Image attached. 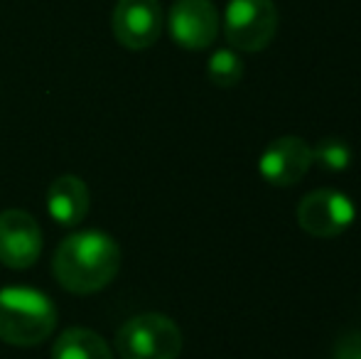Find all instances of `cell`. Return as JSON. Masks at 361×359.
<instances>
[{
	"mask_svg": "<svg viewBox=\"0 0 361 359\" xmlns=\"http://www.w3.org/2000/svg\"><path fill=\"white\" fill-rule=\"evenodd\" d=\"M121 269V249L104 231H79L59 244L52 259L54 278L76 296L106 288Z\"/></svg>",
	"mask_w": 361,
	"mask_h": 359,
	"instance_id": "obj_1",
	"label": "cell"
},
{
	"mask_svg": "<svg viewBox=\"0 0 361 359\" xmlns=\"http://www.w3.org/2000/svg\"><path fill=\"white\" fill-rule=\"evenodd\" d=\"M57 327V308L32 288L0 291V340L13 347H35Z\"/></svg>",
	"mask_w": 361,
	"mask_h": 359,
	"instance_id": "obj_2",
	"label": "cell"
},
{
	"mask_svg": "<svg viewBox=\"0 0 361 359\" xmlns=\"http://www.w3.org/2000/svg\"><path fill=\"white\" fill-rule=\"evenodd\" d=\"M116 350L121 359H177L182 352V332L167 315L143 312L121 325Z\"/></svg>",
	"mask_w": 361,
	"mask_h": 359,
	"instance_id": "obj_3",
	"label": "cell"
},
{
	"mask_svg": "<svg viewBox=\"0 0 361 359\" xmlns=\"http://www.w3.org/2000/svg\"><path fill=\"white\" fill-rule=\"evenodd\" d=\"M278 10L273 0H228L224 13V35L241 52H261L273 42Z\"/></svg>",
	"mask_w": 361,
	"mask_h": 359,
	"instance_id": "obj_4",
	"label": "cell"
},
{
	"mask_svg": "<svg viewBox=\"0 0 361 359\" xmlns=\"http://www.w3.org/2000/svg\"><path fill=\"white\" fill-rule=\"evenodd\" d=\"M357 219L352 197L339 190H314L298 205V224L317 239H332L349 229Z\"/></svg>",
	"mask_w": 361,
	"mask_h": 359,
	"instance_id": "obj_5",
	"label": "cell"
},
{
	"mask_svg": "<svg viewBox=\"0 0 361 359\" xmlns=\"http://www.w3.org/2000/svg\"><path fill=\"white\" fill-rule=\"evenodd\" d=\"M160 0H118L114 8V35L126 49H147L157 42L162 32Z\"/></svg>",
	"mask_w": 361,
	"mask_h": 359,
	"instance_id": "obj_6",
	"label": "cell"
},
{
	"mask_svg": "<svg viewBox=\"0 0 361 359\" xmlns=\"http://www.w3.org/2000/svg\"><path fill=\"white\" fill-rule=\"evenodd\" d=\"M42 254V229L37 219L23 209L0 214V261L8 269H30Z\"/></svg>",
	"mask_w": 361,
	"mask_h": 359,
	"instance_id": "obj_7",
	"label": "cell"
},
{
	"mask_svg": "<svg viewBox=\"0 0 361 359\" xmlns=\"http://www.w3.org/2000/svg\"><path fill=\"white\" fill-rule=\"evenodd\" d=\"M312 168V148L298 135H283L263 150L258 160L261 178L273 187L298 185Z\"/></svg>",
	"mask_w": 361,
	"mask_h": 359,
	"instance_id": "obj_8",
	"label": "cell"
},
{
	"mask_svg": "<svg viewBox=\"0 0 361 359\" xmlns=\"http://www.w3.org/2000/svg\"><path fill=\"white\" fill-rule=\"evenodd\" d=\"M219 15L212 0H175L170 8V35L185 49H207L216 39Z\"/></svg>",
	"mask_w": 361,
	"mask_h": 359,
	"instance_id": "obj_9",
	"label": "cell"
},
{
	"mask_svg": "<svg viewBox=\"0 0 361 359\" xmlns=\"http://www.w3.org/2000/svg\"><path fill=\"white\" fill-rule=\"evenodd\" d=\"M91 197L86 182L74 175H62L47 190V209L52 219L62 226H76L89 214Z\"/></svg>",
	"mask_w": 361,
	"mask_h": 359,
	"instance_id": "obj_10",
	"label": "cell"
},
{
	"mask_svg": "<svg viewBox=\"0 0 361 359\" xmlns=\"http://www.w3.org/2000/svg\"><path fill=\"white\" fill-rule=\"evenodd\" d=\"M52 359H114V352L101 335L86 327H69L52 347Z\"/></svg>",
	"mask_w": 361,
	"mask_h": 359,
	"instance_id": "obj_11",
	"label": "cell"
},
{
	"mask_svg": "<svg viewBox=\"0 0 361 359\" xmlns=\"http://www.w3.org/2000/svg\"><path fill=\"white\" fill-rule=\"evenodd\" d=\"M207 77L221 89L236 87L243 79V62L233 49H216L207 62Z\"/></svg>",
	"mask_w": 361,
	"mask_h": 359,
	"instance_id": "obj_12",
	"label": "cell"
},
{
	"mask_svg": "<svg viewBox=\"0 0 361 359\" xmlns=\"http://www.w3.org/2000/svg\"><path fill=\"white\" fill-rule=\"evenodd\" d=\"M352 160V148L342 138H324L312 148V163L322 165L329 173H344V170H349Z\"/></svg>",
	"mask_w": 361,
	"mask_h": 359,
	"instance_id": "obj_13",
	"label": "cell"
},
{
	"mask_svg": "<svg viewBox=\"0 0 361 359\" xmlns=\"http://www.w3.org/2000/svg\"><path fill=\"white\" fill-rule=\"evenodd\" d=\"M332 359H361V332H347L339 337Z\"/></svg>",
	"mask_w": 361,
	"mask_h": 359,
	"instance_id": "obj_14",
	"label": "cell"
}]
</instances>
